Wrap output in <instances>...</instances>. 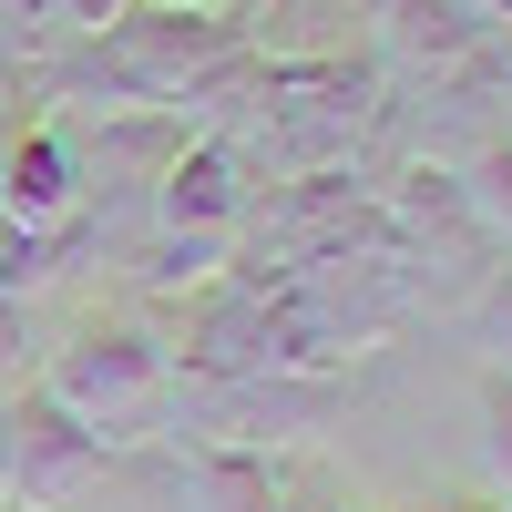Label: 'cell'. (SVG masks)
Here are the masks:
<instances>
[{"instance_id":"obj_6","label":"cell","mask_w":512,"mask_h":512,"mask_svg":"<svg viewBox=\"0 0 512 512\" xmlns=\"http://www.w3.org/2000/svg\"><path fill=\"white\" fill-rule=\"evenodd\" d=\"M379 21H390V52H410V62H461L482 41L472 0H379Z\"/></svg>"},{"instance_id":"obj_9","label":"cell","mask_w":512,"mask_h":512,"mask_svg":"<svg viewBox=\"0 0 512 512\" xmlns=\"http://www.w3.org/2000/svg\"><path fill=\"white\" fill-rule=\"evenodd\" d=\"M482 420H492V461H502V482H512V379L482 390Z\"/></svg>"},{"instance_id":"obj_7","label":"cell","mask_w":512,"mask_h":512,"mask_svg":"<svg viewBox=\"0 0 512 512\" xmlns=\"http://www.w3.org/2000/svg\"><path fill=\"white\" fill-rule=\"evenodd\" d=\"M461 195H472V226H512V144H492Z\"/></svg>"},{"instance_id":"obj_3","label":"cell","mask_w":512,"mask_h":512,"mask_svg":"<svg viewBox=\"0 0 512 512\" xmlns=\"http://www.w3.org/2000/svg\"><path fill=\"white\" fill-rule=\"evenodd\" d=\"M185 379H256L277 369V338H267V287L256 277H195V308H185Z\"/></svg>"},{"instance_id":"obj_8","label":"cell","mask_w":512,"mask_h":512,"mask_svg":"<svg viewBox=\"0 0 512 512\" xmlns=\"http://www.w3.org/2000/svg\"><path fill=\"white\" fill-rule=\"evenodd\" d=\"M472 328H482V349H492V359H502V379H512V267L472 297Z\"/></svg>"},{"instance_id":"obj_11","label":"cell","mask_w":512,"mask_h":512,"mask_svg":"<svg viewBox=\"0 0 512 512\" xmlns=\"http://www.w3.org/2000/svg\"><path fill=\"white\" fill-rule=\"evenodd\" d=\"M472 11H492V21H512V0H472Z\"/></svg>"},{"instance_id":"obj_5","label":"cell","mask_w":512,"mask_h":512,"mask_svg":"<svg viewBox=\"0 0 512 512\" xmlns=\"http://www.w3.org/2000/svg\"><path fill=\"white\" fill-rule=\"evenodd\" d=\"M0 216H11L21 236L72 226V154H62V134H21L11 154H0Z\"/></svg>"},{"instance_id":"obj_1","label":"cell","mask_w":512,"mask_h":512,"mask_svg":"<svg viewBox=\"0 0 512 512\" xmlns=\"http://www.w3.org/2000/svg\"><path fill=\"white\" fill-rule=\"evenodd\" d=\"M82 431H103V451L113 441H144L154 420H164V390H175V349H164L154 328H82L72 349L52 359V379H41Z\"/></svg>"},{"instance_id":"obj_2","label":"cell","mask_w":512,"mask_h":512,"mask_svg":"<svg viewBox=\"0 0 512 512\" xmlns=\"http://www.w3.org/2000/svg\"><path fill=\"white\" fill-rule=\"evenodd\" d=\"M256 226V195H246V154L226 134L185 144L175 164H164V246H154V277L164 287H195L216 277V256Z\"/></svg>"},{"instance_id":"obj_12","label":"cell","mask_w":512,"mask_h":512,"mask_svg":"<svg viewBox=\"0 0 512 512\" xmlns=\"http://www.w3.org/2000/svg\"><path fill=\"white\" fill-rule=\"evenodd\" d=\"M472 512H502V502H472Z\"/></svg>"},{"instance_id":"obj_4","label":"cell","mask_w":512,"mask_h":512,"mask_svg":"<svg viewBox=\"0 0 512 512\" xmlns=\"http://www.w3.org/2000/svg\"><path fill=\"white\" fill-rule=\"evenodd\" d=\"M226 52H236V31L205 21V11H123L113 21V62L134 72L144 93H195Z\"/></svg>"},{"instance_id":"obj_10","label":"cell","mask_w":512,"mask_h":512,"mask_svg":"<svg viewBox=\"0 0 512 512\" xmlns=\"http://www.w3.org/2000/svg\"><path fill=\"white\" fill-rule=\"evenodd\" d=\"M52 11L82 21V31H113V21H123V0H52Z\"/></svg>"}]
</instances>
